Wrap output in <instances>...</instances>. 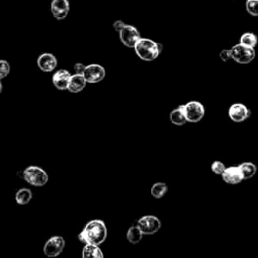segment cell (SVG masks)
<instances>
[{"label": "cell", "instance_id": "obj_12", "mask_svg": "<svg viewBox=\"0 0 258 258\" xmlns=\"http://www.w3.org/2000/svg\"><path fill=\"white\" fill-rule=\"evenodd\" d=\"M38 67L43 71V72H53L57 66H58V60L53 54H43L38 58L37 61Z\"/></svg>", "mask_w": 258, "mask_h": 258}, {"label": "cell", "instance_id": "obj_26", "mask_svg": "<svg viewBox=\"0 0 258 258\" xmlns=\"http://www.w3.org/2000/svg\"><path fill=\"white\" fill-rule=\"evenodd\" d=\"M220 59L223 62H228L230 60H232V54H231V49H224L220 53Z\"/></svg>", "mask_w": 258, "mask_h": 258}, {"label": "cell", "instance_id": "obj_24", "mask_svg": "<svg viewBox=\"0 0 258 258\" xmlns=\"http://www.w3.org/2000/svg\"><path fill=\"white\" fill-rule=\"evenodd\" d=\"M10 73V65L7 61L0 60V80L5 78Z\"/></svg>", "mask_w": 258, "mask_h": 258}, {"label": "cell", "instance_id": "obj_23", "mask_svg": "<svg viewBox=\"0 0 258 258\" xmlns=\"http://www.w3.org/2000/svg\"><path fill=\"white\" fill-rule=\"evenodd\" d=\"M245 7L250 15L258 16V0H247Z\"/></svg>", "mask_w": 258, "mask_h": 258}, {"label": "cell", "instance_id": "obj_11", "mask_svg": "<svg viewBox=\"0 0 258 258\" xmlns=\"http://www.w3.org/2000/svg\"><path fill=\"white\" fill-rule=\"evenodd\" d=\"M50 10L55 18L59 20L65 19L70 11V3L68 0H53L50 4Z\"/></svg>", "mask_w": 258, "mask_h": 258}, {"label": "cell", "instance_id": "obj_9", "mask_svg": "<svg viewBox=\"0 0 258 258\" xmlns=\"http://www.w3.org/2000/svg\"><path fill=\"white\" fill-rule=\"evenodd\" d=\"M65 245H66V242L63 237H61V236L51 237L44 244V247H43L44 254L48 257H56L63 252Z\"/></svg>", "mask_w": 258, "mask_h": 258}, {"label": "cell", "instance_id": "obj_13", "mask_svg": "<svg viewBox=\"0 0 258 258\" xmlns=\"http://www.w3.org/2000/svg\"><path fill=\"white\" fill-rule=\"evenodd\" d=\"M222 178L225 183L229 185H237L243 180L239 167L226 168L224 172L222 173Z\"/></svg>", "mask_w": 258, "mask_h": 258}, {"label": "cell", "instance_id": "obj_20", "mask_svg": "<svg viewBox=\"0 0 258 258\" xmlns=\"http://www.w3.org/2000/svg\"><path fill=\"white\" fill-rule=\"evenodd\" d=\"M33 198V193L30 189H20L15 194V201L19 205H27L31 202Z\"/></svg>", "mask_w": 258, "mask_h": 258}, {"label": "cell", "instance_id": "obj_7", "mask_svg": "<svg viewBox=\"0 0 258 258\" xmlns=\"http://www.w3.org/2000/svg\"><path fill=\"white\" fill-rule=\"evenodd\" d=\"M137 227L143 235H153L161 229L162 223L156 216H144L138 220Z\"/></svg>", "mask_w": 258, "mask_h": 258}, {"label": "cell", "instance_id": "obj_21", "mask_svg": "<svg viewBox=\"0 0 258 258\" xmlns=\"http://www.w3.org/2000/svg\"><path fill=\"white\" fill-rule=\"evenodd\" d=\"M151 195L152 197L157 198V199H161L163 198L167 192H168V186L164 183H156L152 187H151Z\"/></svg>", "mask_w": 258, "mask_h": 258}, {"label": "cell", "instance_id": "obj_3", "mask_svg": "<svg viewBox=\"0 0 258 258\" xmlns=\"http://www.w3.org/2000/svg\"><path fill=\"white\" fill-rule=\"evenodd\" d=\"M23 179L35 187H43L48 182L47 173L39 167L31 166L23 171Z\"/></svg>", "mask_w": 258, "mask_h": 258}, {"label": "cell", "instance_id": "obj_28", "mask_svg": "<svg viewBox=\"0 0 258 258\" xmlns=\"http://www.w3.org/2000/svg\"><path fill=\"white\" fill-rule=\"evenodd\" d=\"M85 68H86V66H84L83 64H80V63H77L75 65V67H74L76 74H79V75H83V73L85 71Z\"/></svg>", "mask_w": 258, "mask_h": 258}, {"label": "cell", "instance_id": "obj_15", "mask_svg": "<svg viewBox=\"0 0 258 258\" xmlns=\"http://www.w3.org/2000/svg\"><path fill=\"white\" fill-rule=\"evenodd\" d=\"M86 83L87 82L83 75H79V74L72 75L69 80L67 90H69L71 93H79L84 90V88L86 87Z\"/></svg>", "mask_w": 258, "mask_h": 258}, {"label": "cell", "instance_id": "obj_2", "mask_svg": "<svg viewBox=\"0 0 258 258\" xmlns=\"http://www.w3.org/2000/svg\"><path fill=\"white\" fill-rule=\"evenodd\" d=\"M134 50L139 59L145 62H152L159 58L163 50V45L149 39L140 38L134 46Z\"/></svg>", "mask_w": 258, "mask_h": 258}, {"label": "cell", "instance_id": "obj_25", "mask_svg": "<svg viewBox=\"0 0 258 258\" xmlns=\"http://www.w3.org/2000/svg\"><path fill=\"white\" fill-rule=\"evenodd\" d=\"M225 169H226V166L222 162H219V161H216L211 165V171L215 174H218V175H222Z\"/></svg>", "mask_w": 258, "mask_h": 258}, {"label": "cell", "instance_id": "obj_27", "mask_svg": "<svg viewBox=\"0 0 258 258\" xmlns=\"http://www.w3.org/2000/svg\"><path fill=\"white\" fill-rule=\"evenodd\" d=\"M125 25H126V24H125L122 20H116V21H114V23H113V28H114L115 32L119 33V32L125 27Z\"/></svg>", "mask_w": 258, "mask_h": 258}, {"label": "cell", "instance_id": "obj_10", "mask_svg": "<svg viewBox=\"0 0 258 258\" xmlns=\"http://www.w3.org/2000/svg\"><path fill=\"white\" fill-rule=\"evenodd\" d=\"M229 117L232 121L240 123L250 116V110L242 103H235L229 108Z\"/></svg>", "mask_w": 258, "mask_h": 258}, {"label": "cell", "instance_id": "obj_1", "mask_svg": "<svg viewBox=\"0 0 258 258\" xmlns=\"http://www.w3.org/2000/svg\"><path fill=\"white\" fill-rule=\"evenodd\" d=\"M107 238V228L105 223L101 220H93L86 224L78 239L85 244L101 245Z\"/></svg>", "mask_w": 258, "mask_h": 258}, {"label": "cell", "instance_id": "obj_29", "mask_svg": "<svg viewBox=\"0 0 258 258\" xmlns=\"http://www.w3.org/2000/svg\"><path fill=\"white\" fill-rule=\"evenodd\" d=\"M2 89H3V86H2L1 82H0V94H1V93H2Z\"/></svg>", "mask_w": 258, "mask_h": 258}, {"label": "cell", "instance_id": "obj_18", "mask_svg": "<svg viewBox=\"0 0 258 258\" xmlns=\"http://www.w3.org/2000/svg\"><path fill=\"white\" fill-rule=\"evenodd\" d=\"M142 237H143V234L140 231V229L137 227V225L129 228V230L126 233V238L131 244H138L139 242H141Z\"/></svg>", "mask_w": 258, "mask_h": 258}, {"label": "cell", "instance_id": "obj_16", "mask_svg": "<svg viewBox=\"0 0 258 258\" xmlns=\"http://www.w3.org/2000/svg\"><path fill=\"white\" fill-rule=\"evenodd\" d=\"M82 256L83 258H103L104 254H103L99 245L85 244L82 250Z\"/></svg>", "mask_w": 258, "mask_h": 258}, {"label": "cell", "instance_id": "obj_8", "mask_svg": "<svg viewBox=\"0 0 258 258\" xmlns=\"http://www.w3.org/2000/svg\"><path fill=\"white\" fill-rule=\"evenodd\" d=\"M106 71L101 65L98 64H92L89 66H86L85 71L83 73L84 78L87 83L95 84L101 82L105 78Z\"/></svg>", "mask_w": 258, "mask_h": 258}, {"label": "cell", "instance_id": "obj_4", "mask_svg": "<svg viewBox=\"0 0 258 258\" xmlns=\"http://www.w3.org/2000/svg\"><path fill=\"white\" fill-rule=\"evenodd\" d=\"M232 60H234L238 64L246 65L251 63L255 58V49L238 43L231 48Z\"/></svg>", "mask_w": 258, "mask_h": 258}, {"label": "cell", "instance_id": "obj_5", "mask_svg": "<svg viewBox=\"0 0 258 258\" xmlns=\"http://www.w3.org/2000/svg\"><path fill=\"white\" fill-rule=\"evenodd\" d=\"M187 121L197 123L201 121L205 115V108L202 103L198 101H191L185 105H182Z\"/></svg>", "mask_w": 258, "mask_h": 258}, {"label": "cell", "instance_id": "obj_6", "mask_svg": "<svg viewBox=\"0 0 258 258\" xmlns=\"http://www.w3.org/2000/svg\"><path fill=\"white\" fill-rule=\"evenodd\" d=\"M119 38L121 43L125 46L129 48H134L136 43L139 41L141 36L138 30L135 27H133V25L126 24L125 27L119 32Z\"/></svg>", "mask_w": 258, "mask_h": 258}, {"label": "cell", "instance_id": "obj_22", "mask_svg": "<svg viewBox=\"0 0 258 258\" xmlns=\"http://www.w3.org/2000/svg\"><path fill=\"white\" fill-rule=\"evenodd\" d=\"M240 43L254 48L257 44V37L252 33H244L240 38Z\"/></svg>", "mask_w": 258, "mask_h": 258}, {"label": "cell", "instance_id": "obj_17", "mask_svg": "<svg viewBox=\"0 0 258 258\" xmlns=\"http://www.w3.org/2000/svg\"><path fill=\"white\" fill-rule=\"evenodd\" d=\"M170 120H171V122H172V124L177 125V126L184 125V124H186V123L188 122L182 106H179V107L175 108L174 110H172V111L171 112V114H170Z\"/></svg>", "mask_w": 258, "mask_h": 258}, {"label": "cell", "instance_id": "obj_19", "mask_svg": "<svg viewBox=\"0 0 258 258\" xmlns=\"http://www.w3.org/2000/svg\"><path fill=\"white\" fill-rule=\"evenodd\" d=\"M238 167L240 169L243 179H250L251 177H253L255 175L256 171H257L256 166L252 163H243Z\"/></svg>", "mask_w": 258, "mask_h": 258}, {"label": "cell", "instance_id": "obj_14", "mask_svg": "<svg viewBox=\"0 0 258 258\" xmlns=\"http://www.w3.org/2000/svg\"><path fill=\"white\" fill-rule=\"evenodd\" d=\"M71 76L72 75L68 70H59L53 76V83L55 87L60 91L67 90Z\"/></svg>", "mask_w": 258, "mask_h": 258}]
</instances>
